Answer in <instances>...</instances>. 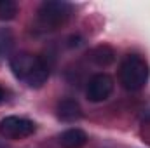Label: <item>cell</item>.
Returning a JSON list of instances; mask_svg holds the SVG:
<instances>
[{
	"label": "cell",
	"mask_w": 150,
	"mask_h": 148,
	"mask_svg": "<svg viewBox=\"0 0 150 148\" xmlns=\"http://www.w3.org/2000/svg\"><path fill=\"white\" fill-rule=\"evenodd\" d=\"M11 70L18 80L26 84L32 89L42 87L49 78V66L47 63L35 54L19 52L11 58Z\"/></svg>",
	"instance_id": "6da1fadb"
},
{
	"label": "cell",
	"mask_w": 150,
	"mask_h": 148,
	"mask_svg": "<svg viewBox=\"0 0 150 148\" xmlns=\"http://www.w3.org/2000/svg\"><path fill=\"white\" fill-rule=\"evenodd\" d=\"M150 77V68L145 58L140 54H127L119 68V80L126 91H140L147 85Z\"/></svg>",
	"instance_id": "7a4b0ae2"
},
{
	"label": "cell",
	"mask_w": 150,
	"mask_h": 148,
	"mask_svg": "<svg viewBox=\"0 0 150 148\" xmlns=\"http://www.w3.org/2000/svg\"><path fill=\"white\" fill-rule=\"evenodd\" d=\"M72 16V5L61 0H47L37 11V23L42 30H56Z\"/></svg>",
	"instance_id": "3957f363"
},
{
	"label": "cell",
	"mask_w": 150,
	"mask_h": 148,
	"mask_svg": "<svg viewBox=\"0 0 150 148\" xmlns=\"http://www.w3.org/2000/svg\"><path fill=\"white\" fill-rule=\"evenodd\" d=\"M37 131V124L25 117H5L0 120V136L4 140H23Z\"/></svg>",
	"instance_id": "277c9868"
},
{
	"label": "cell",
	"mask_w": 150,
	"mask_h": 148,
	"mask_svg": "<svg viewBox=\"0 0 150 148\" xmlns=\"http://www.w3.org/2000/svg\"><path fill=\"white\" fill-rule=\"evenodd\" d=\"M113 87H115V82L108 73L93 75L87 82V87H86L87 99L93 101V103H101V101H105L112 96Z\"/></svg>",
	"instance_id": "5b68a950"
},
{
	"label": "cell",
	"mask_w": 150,
	"mask_h": 148,
	"mask_svg": "<svg viewBox=\"0 0 150 148\" xmlns=\"http://www.w3.org/2000/svg\"><path fill=\"white\" fill-rule=\"evenodd\" d=\"M56 113H58V118L63 120V122H75L82 117V108L75 99L67 98V99H61L58 103Z\"/></svg>",
	"instance_id": "8992f818"
},
{
	"label": "cell",
	"mask_w": 150,
	"mask_h": 148,
	"mask_svg": "<svg viewBox=\"0 0 150 148\" xmlns=\"http://www.w3.org/2000/svg\"><path fill=\"white\" fill-rule=\"evenodd\" d=\"M58 141L63 148H82L87 143V134L79 127H72V129L63 131Z\"/></svg>",
	"instance_id": "52a82bcc"
},
{
	"label": "cell",
	"mask_w": 150,
	"mask_h": 148,
	"mask_svg": "<svg viewBox=\"0 0 150 148\" xmlns=\"http://www.w3.org/2000/svg\"><path fill=\"white\" fill-rule=\"evenodd\" d=\"M89 58L98 66H108L115 61V51L110 45H98L89 52Z\"/></svg>",
	"instance_id": "ba28073f"
},
{
	"label": "cell",
	"mask_w": 150,
	"mask_h": 148,
	"mask_svg": "<svg viewBox=\"0 0 150 148\" xmlns=\"http://www.w3.org/2000/svg\"><path fill=\"white\" fill-rule=\"evenodd\" d=\"M18 14V4L12 0H0V21H11Z\"/></svg>",
	"instance_id": "9c48e42d"
},
{
	"label": "cell",
	"mask_w": 150,
	"mask_h": 148,
	"mask_svg": "<svg viewBox=\"0 0 150 148\" xmlns=\"http://www.w3.org/2000/svg\"><path fill=\"white\" fill-rule=\"evenodd\" d=\"M140 138L145 145L150 147V115H147L140 124Z\"/></svg>",
	"instance_id": "30bf717a"
},
{
	"label": "cell",
	"mask_w": 150,
	"mask_h": 148,
	"mask_svg": "<svg viewBox=\"0 0 150 148\" xmlns=\"http://www.w3.org/2000/svg\"><path fill=\"white\" fill-rule=\"evenodd\" d=\"M4 99H5V89H4V87L0 85V103H2Z\"/></svg>",
	"instance_id": "8fae6325"
}]
</instances>
